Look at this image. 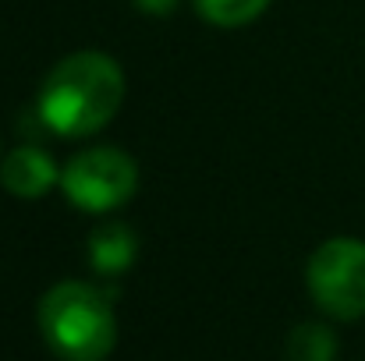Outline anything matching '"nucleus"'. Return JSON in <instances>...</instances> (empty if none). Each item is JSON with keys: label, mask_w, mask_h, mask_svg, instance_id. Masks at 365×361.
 Here are the masks:
<instances>
[{"label": "nucleus", "mask_w": 365, "mask_h": 361, "mask_svg": "<svg viewBox=\"0 0 365 361\" xmlns=\"http://www.w3.org/2000/svg\"><path fill=\"white\" fill-rule=\"evenodd\" d=\"M124 103V71L103 50H78L64 57L43 82L36 114L46 131L86 138L103 131Z\"/></svg>", "instance_id": "obj_1"}, {"label": "nucleus", "mask_w": 365, "mask_h": 361, "mask_svg": "<svg viewBox=\"0 0 365 361\" xmlns=\"http://www.w3.org/2000/svg\"><path fill=\"white\" fill-rule=\"evenodd\" d=\"M36 319L46 347L64 361H103L118 344V319L110 298L82 280L53 283L43 294Z\"/></svg>", "instance_id": "obj_2"}, {"label": "nucleus", "mask_w": 365, "mask_h": 361, "mask_svg": "<svg viewBox=\"0 0 365 361\" xmlns=\"http://www.w3.org/2000/svg\"><path fill=\"white\" fill-rule=\"evenodd\" d=\"M312 301L341 323L365 315V241L330 238L323 241L305 269Z\"/></svg>", "instance_id": "obj_3"}, {"label": "nucleus", "mask_w": 365, "mask_h": 361, "mask_svg": "<svg viewBox=\"0 0 365 361\" xmlns=\"http://www.w3.org/2000/svg\"><path fill=\"white\" fill-rule=\"evenodd\" d=\"M61 188L82 213H114L138 188V163L114 145H93L61 170Z\"/></svg>", "instance_id": "obj_4"}, {"label": "nucleus", "mask_w": 365, "mask_h": 361, "mask_svg": "<svg viewBox=\"0 0 365 361\" xmlns=\"http://www.w3.org/2000/svg\"><path fill=\"white\" fill-rule=\"evenodd\" d=\"M57 181H61V170L53 156L39 145H18L0 163V184L14 199H43Z\"/></svg>", "instance_id": "obj_5"}, {"label": "nucleus", "mask_w": 365, "mask_h": 361, "mask_svg": "<svg viewBox=\"0 0 365 361\" xmlns=\"http://www.w3.org/2000/svg\"><path fill=\"white\" fill-rule=\"evenodd\" d=\"M135 251H138V241L135 234L121 227V224H107L100 227L93 238H89V262L96 266V273L103 276H114L124 273L131 262H135Z\"/></svg>", "instance_id": "obj_6"}, {"label": "nucleus", "mask_w": 365, "mask_h": 361, "mask_svg": "<svg viewBox=\"0 0 365 361\" xmlns=\"http://www.w3.org/2000/svg\"><path fill=\"white\" fill-rule=\"evenodd\" d=\"M337 337L323 323H302L287 337V361H334Z\"/></svg>", "instance_id": "obj_7"}, {"label": "nucleus", "mask_w": 365, "mask_h": 361, "mask_svg": "<svg viewBox=\"0 0 365 361\" xmlns=\"http://www.w3.org/2000/svg\"><path fill=\"white\" fill-rule=\"evenodd\" d=\"M266 7L269 0H195V11L217 28H242L255 21Z\"/></svg>", "instance_id": "obj_8"}, {"label": "nucleus", "mask_w": 365, "mask_h": 361, "mask_svg": "<svg viewBox=\"0 0 365 361\" xmlns=\"http://www.w3.org/2000/svg\"><path fill=\"white\" fill-rule=\"evenodd\" d=\"M131 4L145 14H170L178 7V0H131Z\"/></svg>", "instance_id": "obj_9"}]
</instances>
